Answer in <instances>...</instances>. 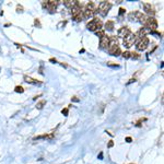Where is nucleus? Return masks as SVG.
<instances>
[{"instance_id": "obj_8", "label": "nucleus", "mask_w": 164, "mask_h": 164, "mask_svg": "<svg viewBox=\"0 0 164 164\" xmlns=\"http://www.w3.org/2000/svg\"><path fill=\"white\" fill-rule=\"evenodd\" d=\"M148 46H149V38L147 37V36L142 37L141 40H138V41L136 42V48H137L138 50H140V51L145 50Z\"/></svg>"}, {"instance_id": "obj_29", "label": "nucleus", "mask_w": 164, "mask_h": 164, "mask_svg": "<svg viewBox=\"0 0 164 164\" xmlns=\"http://www.w3.org/2000/svg\"><path fill=\"white\" fill-rule=\"evenodd\" d=\"M107 66H110V67H119V65H117V63H111V62H107Z\"/></svg>"}, {"instance_id": "obj_26", "label": "nucleus", "mask_w": 164, "mask_h": 164, "mask_svg": "<svg viewBox=\"0 0 164 164\" xmlns=\"http://www.w3.org/2000/svg\"><path fill=\"white\" fill-rule=\"evenodd\" d=\"M145 120H147V118H142V119H140V120H138V122H137V124H136V126H138V127H139V126H141V125H140V123H143V122H145Z\"/></svg>"}, {"instance_id": "obj_3", "label": "nucleus", "mask_w": 164, "mask_h": 164, "mask_svg": "<svg viewBox=\"0 0 164 164\" xmlns=\"http://www.w3.org/2000/svg\"><path fill=\"white\" fill-rule=\"evenodd\" d=\"M96 13H97V6L93 1H90L85 5L84 9H83V19L92 18Z\"/></svg>"}, {"instance_id": "obj_34", "label": "nucleus", "mask_w": 164, "mask_h": 164, "mask_svg": "<svg viewBox=\"0 0 164 164\" xmlns=\"http://www.w3.org/2000/svg\"><path fill=\"white\" fill-rule=\"evenodd\" d=\"M126 141H127V142H131V141H132V139H131L130 137H127V138H126Z\"/></svg>"}, {"instance_id": "obj_21", "label": "nucleus", "mask_w": 164, "mask_h": 164, "mask_svg": "<svg viewBox=\"0 0 164 164\" xmlns=\"http://www.w3.org/2000/svg\"><path fill=\"white\" fill-rule=\"evenodd\" d=\"M130 58H132V59H139L140 58V54H138L137 51H130Z\"/></svg>"}, {"instance_id": "obj_20", "label": "nucleus", "mask_w": 164, "mask_h": 164, "mask_svg": "<svg viewBox=\"0 0 164 164\" xmlns=\"http://www.w3.org/2000/svg\"><path fill=\"white\" fill-rule=\"evenodd\" d=\"M95 35H96V36L101 40V38H102V37H104V36L106 35V34H105V31H103V30H100V31H96V32H95Z\"/></svg>"}, {"instance_id": "obj_9", "label": "nucleus", "mask_w": 164, "mask_h": 164, "mask_svg": "<svg viewBox=\"0 0 164 164\" xmlns=\"http://www.w3.org/2000/svg\"><path fill=\"white\" fill-rule=\"evenodd\" d=\"M133 43H136V36H135L133 33H130L126 37H124L123 44H124L125 47H127V48H130V47L133 45Z\"/></svg>"}, {"instance_id": "obj_11", "label": "nucleus", "mask_w": 164, "mask_h": 164, "mask_svg": "<svg viewBox=\"0 0 164 164\" xmlns=\"http://www.w3.org/2000/svg\"><path fill=\"white\" fill-rule=\"evenodd\" d=\"M143 10L149 16H153L155 14V10H154V8L151 3H147V2L143 3Z\"/></svg>"}, {"instance_id": "obj_12", "label": "nucleus", "mask_w": 164, "mask_h": 164, "mask_svg": "<svg viewBox=\"0 0 164 164\" xmlns=\"http://www.w3.org/2000/svg\"><path fill=\"white\" fill-rule=\"evenodd\" d=\"M110 44V36L105 35L104 37H102L100 40V48L101 49H107Z\"/></svg>"}, {"instance_id": "obj_35", "label": "nucleus", "mask_w": 164, "mask_h": 164, "mask_svg": "<svg viewBox=\"0 0 164 164\" xmlns=\"http://www.w3.org/2000/svg\"><path fill=\"white\" fill-rule=\"evenodd\" d=\"M60 65H61V66H63L65 68H68V65H67V63H65V62H60Z\"/></svg>"}, {"instance_id": "obj_25", "label": "nucleus", "mask_w": 164, "mask_h": 164, "mask_svg": "<svg viewBox=\"0 0 164 164\" xmlns=\"http://www.w3.org/2000/svg\"><path fill=\"white\" fill-rule=\"evenodd\" d=\"M68 113H69V108H63V110H61V114H62V115L68 116Z\"/></svg>"}, {"instance_id": "obj_13", "label": "nucleus", "mask_w": 164, "mask_h": 164, "mask_svg": "<svg viewBox=\"0 0 164 164\" xmlns=\"http://www.w3.org/2000/svg\"><path fill=\"white\" fill-rule=\"evenodd\" d=\"M131 33V31H130V29L129 28H127V26H123V28H120L119 30H118V36L119 37H126L127 35H129V34Z\"/></svg>"}, {"instance_id": "obj_7", "label": "nucleus", "mask_w": 164, "mask_h": 164, "mask_svg": "<svg viewBox=\"0 0 164 164\" xmlns=\"http://www.w3.org/2000/svg\"><path fill=\"white\" fill-rule=\"evenodd\" d=\"M58 5H59L58 0H48V1H43L42 2V7L44 8V9H48V10H51V11L57 9Z\"/></svg>"}, {"instance_id": "obj_18", "label": "nucleus", "mask_w": 164, "mask_h": 164, "mask_svg": "<svg viewBox=\"0 0 164 164\" xmlns=\"http://www.w3.org/2000/svg\"><path fill=\"white\" fill-rule=\"evenodd\" d=\"M105 30H107V31H113L114 30V21L107 20L105 23Z\"/></svg>"}, {"instance_id": "obj_28", "label": "nucleus", "mask_w": 164, "mask_h": 164, "mask_svg": "<svg viewBox=\"0 0 164 164\" xmlns=\"http://www.w3.org/2000/svg\"><path fill=\"white\" fill-rule=\"evenodd\" d=\"M125 12H126V9H125V8H119V15H123Z\"/></svg>"}, {"instance_id": "obj_37", "label": "nucleus", "mask_w": 164, "mask_h": 164, "mask_svg": "<svg viewBox=\"0 0 164 164\" xmlns=\"http://www.w3.org/2000/svg\"><path fill=\"white\" fill-rule=\"evenodd\" d=\"M129 164H133V163H129Z\"/></svg>"}, {"instance_id": "obj_10", "label": "nucleus", "mask_w": 164, "mask_h": 164, "mask_svg": "<svg viewBox=\"0 0 164 164\" xmlns=\"http://www.w3.org/2000/svg\"><path fill=\"white\" fill-rule=\"evenodd\" d=\"M142 15H143V13L140 12V11H132V12H130V13L128 14V19L130 21H133V22H136V21L140 22Z\"/></svg>"}, {"instance_id": "obj_5", "label": "nucleus", "mask_w": 164, "mask_h": 164, "mask_svg": "<svg viewBox=\"0 0 164 164\" xmlns=\"http://www.w3.org/2000/svg\"><path fill=\"white\" fill-rule=\"evenodd\" d=\"M112 8V3L108 1H101L97 6V12L102 16H106Z\"/></svg>"}, {"instance_id": "obj_16", "label": "nucleus", "mask_w": 164, "mask_h": 164, "mask_svg": "<svg viewBox=\"0 0 164 164\" xmlns=\"http://www.w3.org/2000/svg\"><path fill=\"white\" fill-rule=\"evenodd\" d=\"M145 30L142 28V29H140V30H138L137 31V33H135V36H136V42L138 41V40H141L142 37H144L145 36Z\"/></svg>"}, {"instance_id": "obj_14", "label": "nucleus", "mask_w": 164, "mask_h": 164, "mask_svg": "<svg viewBox=\"0 0 164 164\" xmlns=\"http://www.w3.org/2000/svg\"><path fill=\"white\" fill-rule=\"evenodd\" d=\"M23 79H24L25 82H28V83H30V84H35V85H37V84H42V83H43L42 81H37V80L33 79V78L29 77V76H24Z\"/></svg>"}, {"instance_id": "obj_32", "label": "nucleus", "mask_w": 164, "mask_h": 164, "mask_svg": "<svg viewBox=\"0 0 164 164\" xmlns=\"http://www.w3.org/2000/svg\"><path fill=\"white\" fill-rule=\"evenodd\" d=\"M136 81H137V80L135 79V78H132V79H130V81H129V82H128V84H130V83H132V82H136Z\"/></svg>"}, {"instance_id": "obj_17", "label": "nucleus", "mask_w": 164, "mask_h": 164, "mask_svg": "<svg viewBox=\"0 0 164 164\" xmlns=\"http://www.w3.org/2000/svg\"><path fill=\"white\" fill-rule=\"evenodd\" d=\"M77 2H78V0H63V5L67 8H69V9L75 7L77 5Z\"/></svg>"}, {"instance_id": "obj_19", "label": "nucleus", "mask_w": 164, "mask_h": 164, "mask_svg": "<svg viewBox=\"0 0 164 164\" xmlns=\"http://www.w3.org/2000/svg\"><path fill=\"white\" fill-rule=\"evenodd\" d=\"M45 105H46V101H45V100H42V101H40V102H37V104H36L35 107H36L37 110H42Z\"/></svg>"}, {"instance_id": "obj_1", "label": "nucleus", "mask_w": 164, "mask_h": 164, "mask_svg": "<svg viewBox=\"0 0 164 164\" xmlns=\"http://www.w3.org/2000/svg\"><path fill=\"white\" fill-rule=\"evenodd\" d=\"M107 50L112 56H116V57L122 54V50H120V47L118 45V40L116 36L114 35L110 36V44L108 47H107Z\"/></svg>"}, {"instance_id": "obj_31", "label": "nucleus", "mask_w": 164, "mask_h": 164, "mask_svg": "<svg viewBox=\"0 0 164 164\" xmlns=\"http://www.w3.org/2000/svg\"><path fill=\"white\" fill-rule=\"evenodd\" d=\"M71 100H72V102H79L80 100H79V98H78L77 96H73L72 98H71Z\"/></svg>"}, {"instance_id": "obj_27", "label": "nucleus", "mask_w": 164, "mask_h": 164, "mask_svg": "<svg viewBox=\"0 0 164 164\" xmlns=\"http://www.w3.org/2000/svg\"><path fill=\"white\" fill-rule=\"evenodd\" d=\"M34 24H35L36 26H38V28H41V26H42L41 23H40V20H38V19H35V20H34Z\"/></svg>"}, {"instance_id": "obj_22", "label": "nucleus", "mask_w": 164, "mask_h": 164, "mask_svg": "<svg viewBox=\"0 0 164 164\" xmlns=\"http://www.w3.org/2000/svg\"><path fill=\"white\" fill-rule=\"evenodd\" d=\"M14 91L16 93H23L24 92V89H23V87H21V85H16V87L14 88Z\"/></svg>"}, {"instance_id": "obj_6", "label": "nucleus", "mask_w": 164, "mask_h": 164, "mask_svg": "<svg viewBox=\"0 0 164 164\" xmlns=\"http://www.w3.org/2000/svg\"><path fill=\"white\" fill-rule=\"evenodd\" d=\"M143 25V29H149L150 31H155L158 28V21L157 19L154 18V16H147V19L144 21V23L142 24Z\"/></svg>"}, {"instance_id": "obj_24", "label": "nucleus", "mask_w": 164, "mask_h": 164, "mask_svg": "<svg viewBox=\"0 0 164 164\" xmlns=\"http://www.w3.org/2000/svg\"><path fill=\"white\" fill-rule=\"evenodd\" d=\"M16 12H18V13H22V12H23V7L18 5V7H16Z\"/></svg>"}, {"instance_id": "obj_2", "label": "nucleus", "mask_w": 164, "mask_h": 164, "mask_svg": "<svg viewBox=\"0 0 164 164\" xmlns=\"http://www.w3.org/2000/svg\"><path fill=\"white\" fill-rule=\"evenodd\" d=\"M71 15L77 22H81L83 20V5L80 1H78L77 5L71 8Z\"/></svg>"}, {"instance_id": "obj_36", "label": "nucleus", "mask_w": 164, "mask_h": 164, "mask_svg": "<svg viewBox=\"0 0 164 164\" xmlns=\"http://www.w3.org/2000/svg\"><path fill=\"white\" fill-rule=\"evenodd\" d=\"M49 60H50V61H51V62H54V63H55V62H57V60H56L55 58H50Z\"/></svg>"}, {"instance_id": "obj_15", "label": "nucleus", "mask_w": 164, "mask_h": 164, "mask_svg": "<svg viewBox=\"0 0 164 164\" xmlns=\"http://www.w3.org/2000/svg\"><path fill=\"white\" fill-rule=\"evenodd\" d=\"M55 136V132L51 131L50 133H45V135H41L34 138V140H40V139H53Z\"/></svg>"}, {"instance_id": "obj_4", "label": "nucleus", "mask_w": 164, "mask_h": 164, "mask_svg": "<svg viewBox=\"0 0 164 164\" xmlns=\"http://www.w3.org/2000/svg\"><path fill=\"white\" fill-rule=\"evenodd\" d=\"M103 28V23L100 19L97 18H93L91 21H89L87 23V29L90 30L92 32H96V31H100Z\"/></svg>"}, {"instance_id": "obj_30", "label": "nucleus", "mask_w": 164, "mask_h": 164, "mask_svg": "<svg viewBox=\"0 0 164 164\" xmlns=\"http://www.w3.org/2000/svg\"><path fill=\"white\" fill-rule=\"evenodd\" d=\"M113 145H114V141H113V140H110V142H108V144H107V147H108V148H112Z\"/></svg>"}, {"instance_id": "obj_23", "label": "nucleus", "mask_w": 164, "mask_h": 164, "mask_svg": "<svg viewBox=\"0 0 164 164\" xmlns=\"http://www.w3.org/2000/svg\"><path fill=\"white\" fill-rule=\"evenodd\" d=\"M122 56H123V58H125V59H129V58H130V51H128V50L124 51V53H122Z\"/></svg>"}, {"instance_id": "obj_33", "label": "nucleus", "mask_w": 164, "mask_h": 164, "mask_svg": "<svg viewBox=\"0 0 164 164\" xmlns=\"http://www.w3.org/2000/svg\"><path fill=\"white\" fill-rule=\"evenodd\" d=\"M98 159L103 160V152H100V154H98Z\"/></svg>"}]
</instances>
